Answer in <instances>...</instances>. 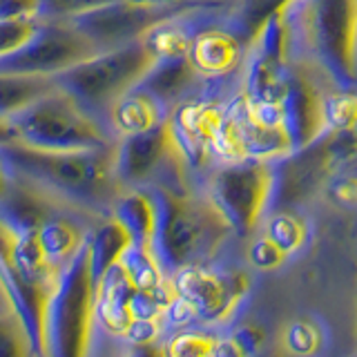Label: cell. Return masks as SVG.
Segmentation results:
<instances>
[{"mask_svg":"<svg viewBox=\"0 0 357 357\" xmlns=\"http://www.w3.org/2000/svg\"><path fill=\"white\" fill-rule=\"evenodd\" d=\"M130 245H132L130 234L114 215L98 217L96 226H92L87 232V250H89V261H92L94 277L96 279L103 277L109 268L119 266Z\"/></svg>","mask_w":357,"mask_h":357,"instance_id":"cell-22","label":"cell"},{"mask_svg":"<svg viewBox=\"0 0 357 357\" xmlns=\"http://www.w3.org/2000/svg\"><path fill=\"white\" fill-rule=\"evenodd\" d=\"M112 3H119V0H40V7L45 20H70L74 16L85 14V11Z\"/></svg>","mask_w":357,"mask_h":357,"instance_id":"cell-36","label":"cell"},{"mask_svg":"<svg viewBox=\"0 0 357 357\" xmlns=\"http://www.w3.org/2000/svg\"><path fill=\"white\" fill-rule=\"evenodd\" d=\"M328 132H353L357 130V89L335 85L324 100Z\"/></svg>","mask_w":357,"mask_h":357,"instance_id":"cell-30","label":"cell"},{"mask_svg":"<svg viewBox=\"0 0 357 357\" xmlns=\"http://www.w3.org/2000/svg\"><path fill=\"white\" fill-rule=\"evenodd\" d=\"M226 116V105L217 100L183 98L165 114L176 159L185 172H206L212 165L215 137Z\"/></svg>","mask_w":357,"mask_h":357,"instance_id":"cell-12","label":"cell"},{"mask_svg":"<svg viewBox=\"0 0 357 357\" xmlns=\"http://www.w3.org/2000/svg\"><path fill=\"white\" fill-rule=\"evenodd\" d=\"M121 266L126 268L130 282L137 290L159 288L161 284H165L167 279H170V273L163 268L159 255H156L154 248H148V245L132 243L128 252L123 255Z\"/></svg>","mask_w":357,"mask_h":357,"instance_id":"cell-26","label":"cell"},{"mask_svg":"<svg viewBox=\"0 0 357 357\" xmlns=\"http://www.w3.org/2000/svg\"><path fill=\"white\" fill-rule=\"evenodd\" d=\"M159 230L154 250L167 273L195 264H215L232 230L206 192L159 188Z\"/></svg>","mask_w":357,"mask_h":357,"instance_id":"cell-2","label":"cell"},{"mask_svg":"<svg viewBox=\"0 0 357 357\" xmlns=\"http://www.w3.org/2000/svg\"><path fill=\"white\" fill-rule=\"evenodd\" d=\"M40 27V18H22V20H0V59L16 54L36 36Z\"/></svg>","mask_w":357,"mask_h":357,"instance_id":"cell-35","label":"cell"},{"mask_svg":"<svg viewBox=\"0 0 357 357\" xmlns=\"http://www.w3.org/2000/svg\"><path fill=\"white\" fill-rule=\"evenodd\" d=\"M0 156L20 181L96 219L112 215L116 199L126 192L114 170V145L94 152H38L11 143L0 148Z\"/></svg>","mask_w":357,"mask_h":357,"instance_id":"cell-1","label":"cell"},{"mask_svg":"<svg viewBox=\"0 0 357 357\" xmlns=\"http://www.w3.org/2000/svg\"><path fill=\"white\" fill-rule=\"evenodd\" d=\"M279 349L286 357H317L324 349V331L310 317L290 319L279 331Z\"/></svg>","mask_w":357,"mask_h":357,"instance_id":"cell-27","label":"cell"},{"mask_svg":"<svg viewBox=\"0 0 357 357\" xmlns=\"http://www.w3.org/2000/svg\"><path fill=\"white\" fill-rule=\"evenodd\" d=\"M178 16L181 14H174V11L145 9V7L130 5L126 0H119V3L74 16L70 18V22L81 33H85L100 52H107V50L123 47V45L137 43L154 25Z\"/></svg>","mask_w":357,"mask_h":357,"instance_id":"cell-14","label":"cell"},{"mask_svg":"<svg viewBox=\"0 0 357 357\" xmlns=\"http://www.w3.org/2000/svg\"><path fill=\"white\" fill-rule=\"evenodd\" d=\"M172 286L195 308L199 326L226 328L252 290V277L243 268H219L217 264H195L170 273Z\"/></svg>","mask_w":357,"mask_h":357,"instance_id":"cell-9","label":"cell"},{"mask_svg":"<svg viewBox=\"0 0 357 357\" xmlns=\"http://www.w3.org/2000/svg\"><path fill=\"white\" fill-rule=\"evenodd\" d=\"M259 232L277 243L288 257L299 252L308 241V223L293 208H277L273 215L266 217Z\"/></svg>","mask_w":357,"mask_h":357,"instance_id":"cell-25","label":"cell"},{"mask_svg":"<svg viewBox=\"0 0 357 357\" xmlns=\"http://www.w3.org/2000/svg\"><path fill=\"white\" fill-rule=\"evenodd\" d=\"M94 295L96 277L85 241L54 286L47 308V357H89L96 326Z\"/></svg>","mask_w":357,"mask_h":357,"instance_id":"cell-5","label":"cell"},{"mask_svg":"<svg viewBox=\"0 0 357 357\" xmlns=\"http://www.w3.org/2000/svg\"><path fill=\"white\" fill-rule=\"evenodd\" d=\"M275 163L239 161L219 163L208 174L204 192L230 230L245 239L261 230L268 210L275 204Z\"/></svg>","mask_w":357,"mask_h":357,"instance_id":"cell-7","label":"cell"},{"mask_svg":"<svg viewBox=\"0 0 357 357\" xmlns=\"http://www.w3.org/2000/svg\"><path fill=\"white\" fill-rule=\"evenodd\" d=\"M9 123L16 143L38 152H94L114 145L92 112L61 87Z\"/></svg>","mask_w":357,"mask_h":357,"instance_id":"cell-4","label":"cell"},{"mask_svg":"<svg viewBox=\"0 0 357 357\" xmlns=\"http://www.w3.org/2000/svg\"><path fill=\"white\" fill-rule=\"evenodd\" d=\"M43 18L40 0H0V20Z\"/></svg>","mask_w":357,"mask_h":357,"instance_id":"cell-40","label":"cell"},{"mask_svg":"<svg viewBox=\"0 0 357 357\" xmlns=\"http://www.w3.org/2000/svg\"><path fill=\"white\" fill-rule=\"evenodd\" d=\"M96 54L100 50L70 20L40 18L36 36L16 54L0 59V74L56 78Z\"/></svg>","mask_w":357,"mask_h":357,"instance_id":"cell-11","label":"cell"},{"mask_svg":"<svg viewBox=\"0 0 357 357\" xmlns=\"http://www.w3.org/2000/svg\"><path fill=\"white\" fill-rule=\"evenodd\" d=\"M197 72L192 70L188 59L176 61H161L154 65V70L145 76V81L139 85L145 92H150L161 103H172V100L181 98L192 83L197 81Z\"/></svg>","mask_w":357,"mask_h":357,"instance_id":"cell-24","label":"cell"},{"mask_svg":"<svg viewBox=\"0 0 357 357\" xmlns=\"http://www.w3.org/2000/svg\"><path fill=\"white\" fill-rule=\"evenodd\" d=\"M123 357H165L163 344H150V346H128Z\"/></svg>","mask_w":357,"mask_h":357,"instance_id":"cell-42","label":"cell"},{"mask_svg":"<svg viewBox=\"0 0 357 357\" xmlns=\"http://www.w3.org/2000/svg\"><path fill=\"white\" fill-rule=\"evenodd\" d=\"M165 333L167 328L163 319H132L123 340H126L128 346H150L163 342Z\"/></svg>","mask_w":357,"mask_h":357,"instance_id":"cell-37","label":"cell"},{"mask_svg":"<svg viewBox=\"0 0 357 357\" xmlns=\"http://www.w3.org/2000/svg\"><path fill=\"white\" fill-rule=\"evenodd\" d=\"M326 74H321L312 63L293 61L286 83V94L282 98L284 116L290 139H293L295 152L308 148L310 143L319 141L326 128V114H324V100L328 89L324 87Z\"/></svg>","mask_w":357,"mask_h":357,"instance_id":"cell-13","label":"cell"},{"mask_svg":"<svg viewBox=\"0 0 357 357\" xmlns=\"http://www.w3.org/2000/svg\"><path fill=\"white\" fill-rule=\"evenodd\" d=\"M228 107L234 114V119H237L245 161L279 163L295 152V145L288 134V128L273 126V123H264L259 119H255L250 112L245 109L241 94L232 96L228 100Z\"/></svg>","mask_w":357,"mask_h":357,"instance_id":"cell-17","label":"cell"},{"mask_svg":"<svg viewBox=\"0 0 357 357\" xmlns=\"http://www.w3.org/2000/svg\"><path fill=\"white\" fill-rule=\"evenodd\" d=\"M130 5L145 7V9H159V11H174V14H185L190 9L204 7L210 0H126Z\"/></svg>","mask_w":357,"mask_h":357,"instance_id":"cell-41","label":"cell"},{"mask_svg":"<svg viewBox=\"0 0 357 357\" xmlns=\"http://www.w3.org/2000/svg\"><path fill=\"white\" fill-rule=\"evenodd\" d=\"M248 40L239 92L250 100L279 103L286 94L293 65L290 52L295 45V33L290 25V11H279L264 20Z\"/></svg>","mask_w":357,"mask_h":357,"instance_id":"cell-10","label":"cell"},{"mask_svg":"<svg viewBox=\"0 0 357 357\" xmlns=\"http://www.w3.org/2000/svg\"><path fill=\"white\" fill-rule=\"evenodd\" d=\"M219 331L206 326H190L172 331L163 337L165 357H215Z\"/></svg>","mask_w":357,"mask_h":357,"instance_id":"cell-29","label":"cell"},{"mask_svg":"<svg viewBox=\"0 0 357 357\" xmlns=\"http://www.w3.org/2000/svg\"><path fill=\"white\" fill-rule=\"evenodd\" d=\"M245 261L259 273H273L288 261V255L268 239L264 232H257L248 248H245Z\"/></svg>","mask_w":357,"mask_h":357,"instance_id":"cell-34","label":"cell"},{"mask_svg":"<svg viewBox=\"0 0 357 357\" xmlns=\"http://www.w3.org/2000/svg\"><path fill=\"white\" fill-rule=\"evenodd\" d=\"M165 167H172L181 176H185L183 165L176 159L165 121L143 134L121 137V141L114 143V170L126 190L141 188Z\"/></svg>","mask_w":357,"mask_h":357,"instance_id":"cell-15","label":"cell"},{"mask_svg":"<svg viewBox=\"0 0 357 357\" xmlns=\"http://www.w3.org/2000/svg\"><path fill=\"white\" fill-rule=\"evenodd\" d=\"M357 165V130L326 132L308 148L297 150L275 165L277 170V208H293L324 192L342 172Z\"/></svg>","mask_w":357,"mask_h":357,"instance_id":"cell-8","label":"cell"},{"mask_svg":"<svg viewBox=\"0 0 357 357\" xmlns=\"http://www.w3.org/2000/svg\"><path fill=\"white\" fill-rule=\"evenodd\" d=\"M87 232L89 230L81 228L74 219L56 212L54 217H50L43 223L36 234L47 264L56 268V271H63L81 252V248L87 241Z\"/></svg>","mask_w":357,"mask_h":357,"instance_id":"cell-21","label":"cell"},{"mask_svg":"<svg viewBox=\"0 0 357 357\" xmlns=\"http://www.w3.org/2000/svg\"><path fill=\"white\" fill-rule=\"evenodd\" d=\"M188 61L199 78H226L243 65L245 52L237 33L208 27L192 33Z\"/></svg>","mask_w":357,"mask_h":357,"instance_id":"cell-16","label":"cell"},{"mask_svg":"<svg viewBox=\"0 0 357 357\" xmlns=\"http://www.w3.org/2000/svg\"><path fill=\"white\" fill-rule=\"evenodd\" d=\"M54 89H59L56 78L0 74V121L16 119L20 112L52 94Z\"/></svg>","mask_w":357,"mask_h":357,"instance_id":"cell-23","label":"cell"},{"mask_svg":"<svg viewBox=\"0 0 357 357\" xmlns=\"http://www.w3.org/2000/svg\"><path fill=\"white\" fill-rule=\"evenodd\" d=\"M324 192L335 206L340 208H357V170L342 172L326 185Z\"/></svg>","mask_w":357,"mask_h":357,"instance_id":"cell-38","label":"cell"},{"mask_svg":"<svg viewBox=\"0 0 357 357\" xmlns=\"http://www.w3.org/2000/svg\"><path fill=\"white\" fill-rule=\"evenodd\" d=\"M112 215L128 230L132 243L154 248L156 230H159V217H161L156 192H150L145 188H130L116 199L114 208H112Z\"/></svg>","mask_w":357,"mask_h":357,"instance_id":"cell-19","label":"cell"},{"mask_svg":"<svg viewBox=\"0 0 357 357\" xmlns=\"http://www.w3.org/2000/svg\"><path fill=\"white\" fill-rule=\"evenodd\" d=\"M290 25L308 63L333 85L357 83V0H297Z\"/></svg>","mask_w":357,"mask_h":357,"instance_id":"cell-3","label":"cell"},{"mask_svg":"<svg viewBox=\"0 0 357 357\" xmlns=\"http://www.w3.org/2000/svg\"><path fill=\"white\" fill-rule=\"evenodd\" d=\"M145 47L152 52L156 61H176V59H188L190 40L192 36L188 29L178 22L176 18L163 20L159 25H154L145 36L141 38Z\"/></svg>","mask_w":357,"mask_h":357,"instance_id":"cell-28","label":"cell"},{"mask_svg":"<svg viewBox=\"0 0 357 357\" xmlns=\"http://www.w3.org/2000/svg\"><path fill=\"white\" fill-rule=\"evenodd\" d=\"M266 333L257 324H237L228 333H219L215 357H255L264 349Z\"/></svg>","mask_w":357,"mask_h":357,"instance_id":"cell-31","label":"cell"},{"mask_svg":"<svg viewBox=\"0 0 357 357\" xmlns=\"http://www.w3.org/2000/svg\"><path fill=\"white\" fill-rule=\"evenodd\" d=\"M0 357H36L25 326L11 310L0 315Z\"/></svg>","mask_w":357,"mask_h":357,"instance_id":"cell-32","label":"cell"},{"mask_svg":"<svg viewBox=\"0 0 357 357\" xmlns=\"http://www.w3.org/2000/svg\"><path fill=\"white\" fill-rule=\"evenodd\" d=\"M9 190V178H7V163L5 159L0 156V199L5 197V192Z\"/></svg>","mask_w":357,"mask_h":357,"instance_id":"cell-44","label":"cell"},{"mask_svg":"<svg viewBox=\"0 0 357 357\" xmlns=\"http://www.w3.org/2000/svg\"><path fill=\"white\" fill-rule=\"evenodd\" d=\"M134 288L126 268L121 264L109 268V271L96 279V295H94V312L96 324L112 337H126L132 324L130 299Z\"/></svg>","mask_w":357,"mask_h":357,"instance_id":"cell-18","label":"cell"},{"mask_svg":"<svg viewBox=\"0 0 357 357\" xmlns=\"http://www.w3.org/2000/svg\"><path fill=\"white\" fill-rule=\"evenodd\" d=\"M163 321H165L167 333L181 331V328H190V326H199V319H197L195 308L190 306L183 297H178V295L172 299V304L167 306L165 315H163Z\"/></svg>","mask_w":357,"mask_h":357,"instance_id":"cell-39","label":"cell"},{"mask_svg":"<svg viewBox=\"0 0 357 357\" xmlns=\"http://www.w3.org/2000/svg\"><path fill=\"white\" fill-rule=\"evenodd\" d=\"M295 3L297 0H243L237 14L239 27L250 38L264 20H268L273 14H279V11H290Z\"/></svg>","mask_w":357,"mask_h":357,"instance_id":"cell-33","label":"cell"},{"mask_svg":"<svg viewBox=\"0 0 357 357\" xmlns=\"http://www.w3.org/2000/svg\"><path fill=\"white\" fill-rule=\"evenodd\" d=\"M109 126L121 137H134L143 134L165 121L163 103L156 100L143 87H134L128 94H123L107 112Z\"/></svg>","mask_w":357,"mask_h":357,"instance_id":"cell-20","label":"cell"},{"mask_svg":"<svg viewBox=\"0 0 357 357\" xmlns=\"http://www.w3.org/2000/svg\"><path fill=\"white\" fill-rule=\"evenodd\" d=\"M11 143H16L11 123L9 121H0V148H5V145H11Z\"/></svg>","mask_w":357,"mask_h":357,"instance_id":"cell-43","label":"cell"},{"mask_svg":"<svg viewBox=\"0 0 357 357\" xmlns=\"http://www.w3.org/2000/svg\"><path fill=\"white\" fill-rule=\"evenodd\" d=\"M159 63L143 40L100 52L56 76V85L87 112H109L116 100L139 87Z\"/></svg>","mask_w":357,"mask_h":357,"instance_id":"cell-6","label":"cell"}]
</instances>
